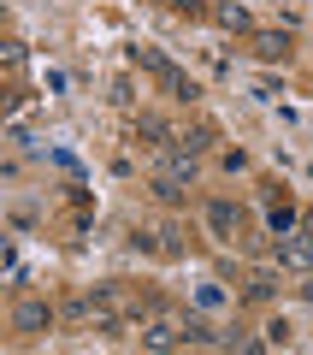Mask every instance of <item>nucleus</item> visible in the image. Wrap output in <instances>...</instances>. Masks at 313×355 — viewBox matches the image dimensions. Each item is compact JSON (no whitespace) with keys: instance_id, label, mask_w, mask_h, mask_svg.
<instances>
[{"instance_id":"f257e3e1","label":"nucleus","mask_w":313,"mask_h":355,"mask_svg":"<svg viewBox=\"0 0 313 355\" xmlns=\"http://www.w3.org/2000/svg\"><path fill=\"white\" fill-rule=\"evenodd\" d=\"M278 261H284L289 272H313V219L301 231H284V237H278Z\"/></svg>"},{"instance_id":"f03ea898","label":"nucleus","mask_w":313,"mask_h":355,"mask_svg":"<svg viewBox=\"0 0 313 355\" xmlns=\"http://www.w3.org/2000/svg\"><path fill=\"white\" fill-rule=\"evenodd\" d=\"M142 343H148V349H177V343H189V320H166V314H154L148 326H142Z\"/></svg>"},{"instance_id":"7ed1b4c3","label":"nucleus","mask_w":313,"mask_h":355,"mask_svg":"<svg viewBox=\"0 0 313 355\" xmlns=\"http://www.w3.org/2000/svg\"><path fill=\"white\" fill-rule=\"evenodd\" d=\"M53 320H60V308L42 302V296H24V302L12 308V326H18V331H48Z\"/></svg>"},{"instance_id":"20e7f679","label":"nucleus","mask_w":313,"mask_h":355,"mask_svg":"<svg viewBox=\"0 0 313 355\" xmlns=\"http://www.w3.org/2000/svg\"><path fill=\"white\" fill-rule=\"evenodd\" d=\"M130 137H136L142 148H177V130L166 125L160 113H136V130H130Z\"/></svg>"},{"instance_id":"39448f33","label":"nucleus","mask_w":313,"mask_h":355,"mask_svg":"<svg viewBox=\"0 0 313 355\" xmlns=\"http://www.w3.org/2000/svg\"><path fill=\"white\" fill-rule=\"evenodd\" d=\"M207 225H213V237H237L242 231V207L237 202H207Z\"/></svg>"},{"instance_id":"423d86ee","label":"nucleus","mask_w":313,"mask_h":355,"mask_svg":"<svg viewBox=\"0 0 313 355\" xmlns=\"http://www.w3.org/2000/svg\"><path fill=\"white\" fill-rule=\"evenodd\" d=\"M213 142H219V125H213V119H195V125H189L184 137H177V148H189V154H207Z\"/></svg>"},{"instance_id":"0eeeda50","label":"nucleus","mask_w":313,"mask_h":355,"mask_svg":"<svg viewBox=\"0 0 313 355\" xmlns=\"http://www.w3.org/2000/svg\"><path fill=\"white\" fill-rule=\"evenodd\" d=\"M254 53H260L266 65L289 60V30H260V36H254Z\"/></svg>"},{"instance_id":"6e6552de","label":"nucleus","mask_w":313,"mask_h":355,"mask_svg":"<svg viewBox=\"0 0 313 355\" xmlns=\"http://www.w3.org/2000/svg\"><path fill=\"white\" fill-rule=\"evenodd\" d=\"M160 83L172 89V101H184V107H195V101H201L195 77H184V71H177V65H166V71H160Z\"/></svg>"},{"instance_id":"1a4fd4ad","label":"nucleus","mask_w":313,"mask_h":355,"mask_svg":"<svg viewBox=\"0 0 313 355\" xmlns=\"http://www.w3.org/2000/svg\"><path fill=\"white\" fill-rule=\"evenodd\" d=\"M189 190H195V184H184V178H172V172H154V196H160V202H189Z\"/></svg>"},{"instance_id":"9d476101","label":"nucleus","mask_w":313,"mask_h":355,"mask_svg":"<svg viewBox=\"0 0 313 355\" xmlns=\"http://www.w3.org/2000/svg\"><path fill=\"white\" fill-rule=\"evenodd\" d=\"M219 24H225V30H249V6L225 0V6H219Z\"/></svg>"},{"instance_id":"9b49d317","label":"nucleus","mask_w":313,"mask_h":355,"mask_svg":"<svg viewBox=\"0 0 313 355\" xmlns=\"http://www.w3.org/2000/svg\"><path fill=\"white\" fill-rule=\"evenodd\" d=\"M130 60H136V65H148V71H154V77H160V71H166V65H172V60H166V53H160V48H130Z\"/></svg>"},{"instance_id":"f8f14e48","label":"nucleus","mask_w":313,"mask_h":355,"mask_svg":"<svg viewBox=\"0 0 313 355\" xmlns=\"http://www.w3.org/2000/svg\"><path fill=\"white\" fill-rule=\"evenodd\" d=\"M272 231H278V237H284V231H296V207H289V202H284V207L272 202Z\"/></svg>"},{"instance_id":"ddd939ff","label":"nucleus","mask_w":313,"mask_h":355,"mask_svg":"<svg viewBox=\"0 0 313 355\" xmlns=\"http://www.w3.org/2000/svg\"><path fill=\"white\" fill-rule=\"evenodd\" d=\"M278 291V272H254L249 279V296H272Z\"/></svg>"},{"instance_id":"4468645a","label":"nucleus","mask_w":313,"mask_h":355,"mask_svg":"<svg viewBox=\"0 0 313 355\" xmlns=\"http://www.w3.org/2000/svg\"><path fill=\"white\" fill-rule=\"evenodd\" d=\"M113 101H118V107H136V89H130V77H118V83H113Z\"/></svg>"},{"instance_id":"2eb2a0df","label":"nucleus","mask_w":313,"mask_h":355,"mask_svg":"<svg viewBox=\"0 0 313 355\" xmlns=\"http://www.w3.org/2000/svg\"><path fill=\"white\" fill-rule=\"evenodd\" d=\"M166 6H184V12H195V0H166Z\"/></svg>"}]
</instances>
